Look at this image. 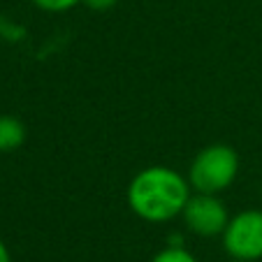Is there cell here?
<instances>
[{"label":"cell","instance_id":"obj_5","mask_svg":"<svg viewBox=\"0 0 262 262\" xmlns=\"http://www.w3.org/2000/svg\"><path fill=\"white\" fill-rule=\"evenodd\" d=\"M26 142V125L21 119L0 114V154H12Z\"/></svg>","mask_w":262,"mask_h":262},{"label":"cell","instance_id":"obj_6","mask_svg":"<svg viewBox=\"0 0 262 262\" xmlns=\"http://www.w3.org/2000/svg\"><path fill=\"white\" fill-rule=\"evenodd\" d=\"M151 262H198V257L190 251H186L183 246H167L156 253Z\"/></svg>","mask_w":262,"mask_h":262},{"label":"cell","instance_id":"obj_9","mask_svg":"<svg viewBox=\"0 0 262 262\" xmlns=\"http://www.w3.org/2000/svg\"><path fill=\"white\" fill-rule=\"evenodd\" d=\"M0 262H12V255H10V248L7 244L0 239Z\"/></svg>","mask_w":262,"mask_h":262},{"label":"cell","instance_id":"obj_7","mask_svg":"<svg viewBox=\"0 0 262 262\" xmlns=\"http://www.w3.org/2000/svg\"><path fill=\"white\" fill-rule=\"evenodd\" d=\"M30 3L45 12H68L72 7L81 5V0H30Z\"/></svg>","mask_w":262,"mask_h":262},{"label":"cell","instance_id":"obj_1","mask_svg":"<svg viewBox=\"0 0 262 262\" xmlns=\"http://www.w3.org/2000/svg\"><path fill=\"white\" fill-rule=\"evenodd\" d=\"M190 193L188 177L165 165H151L130 179L125 198L137 218L146 223H167L181 216Z\"/></svg>","mask_w":262,"mask_h":262},{"label":"cell","instance_id":"obj_8","mask_svg":"<svg viewBox=\"0 0 262 262\" xmlns=\"http://www.w3.org/2000/svg\"><path fill=\"white\" fill-rule=\"evenodd\" d=\"M116 3H119V0H81V5H86L93 12H107V10H112Z\"/></svg>","mask_w":262,"mask_h":262},{"label":"cell","instance_id":"obj_4","mask_svg":"<svg viewBox=\"0 0 262 262\" xmlns=\"http://www.w3.org/2000/svg\"><path fill=\"white\" fill-rule=\"evenodd\" d=\"M181 218L186 223V228L198 237H218L228 228L230 213L218 195L193 190L181 211Z\"/></svg>","mask_w":262,"mask_h":262},{"label":"cell","instance_id":"obj_3","mask_svg":"<svg viewBox=\"0 0 262 262\" xmlns=\"http://www.w3.org/2000/svg\"><path fill=\"white\" fill-rule=\"evenodd\" d=\"M223 248L230 257L253 262L262 257V211L244 209L230 216L228 228L223 230Z\"/></svg>","mask_w":262,"mask_h":262},{"label":"cell","instance_id":"obj_2","mask_svg":"<svg viewBox=\"0 0 262 262\" xmlns=\"http://www.w3.org/2000/svg\"><path fill=\"white\" fill-rule=\"evenodd\" d=\"M239 177V154L230 144H209L195 154L188 167V183L195 193L221 195Z\"/></svg>","mask_w":262,"mask_h":262}]
</instances>
